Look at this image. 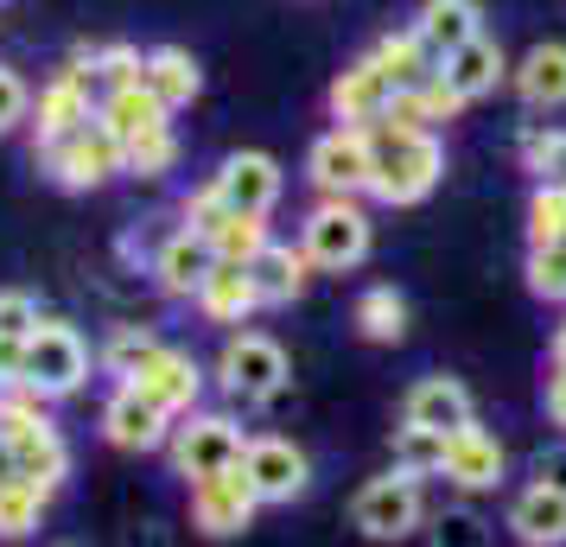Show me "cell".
Masks as SVG:
<instances>
[{
  "label": "cell",
  "instance_id": "cell-1",
  "mask_svg": "<svg viewBox=\"0 0 566 547\" xmlns=\"http://www.w3.org/2000/svg\"><path fill=\"white\" fill-rule=\"evenodd\" d=\"M363 134H369V198H376V204H420L439 185V172H446L439 134L395 128L388 115Z\"/></svg>",
  "mask_w": 566,
  "mask_h": 547
},
{
  "label": "cell",
  "instance_id": "cell-2",
  "mask_svg": "<svg viewBox=\"0 0 566 547\" xmlns=\"http://www.w3.org/2000/svg\"><path fill=\"white\" fill-rule=\"evenodd\" d=\"M350 522H357L369 541H408L413 528H427V496H420V477L408 471H382L369 477L350 503Z\"/></svg>",
  "mask_w": 566,
  "mask_h": 547
},
{
  "label": "cell",
  "instance_id": "cell-3",
  "mask_svg": "<svg viewBox=\"0 0 566 547\" xmlns=\"http://www.w3.org/2000/svg\"><path fill=\"white\" fill-rule=\"evenodd\" d=\"M217 382H223L230 401L261 408V401H274L286 389V350L268 332H235L223 344V357H217Z\"/></svg>",
  "mask_w": 566,
  "mask_h": 547
},
{
  "label": "cell",
  "instance_id": "cell-4",
  "mask_svg": "<svg viewBox=\"0 0 566 547\" xmlns=\"http://www.w3.org/2000/svg\"><path fill=\"white\" fill-rule=\"evenodd\" d=\"M83 376H90V344L77 338V325L39 318V332L27 338V389H39L45 401H64L83 389Z\"/></svg>",
  "mask_w": 566,
  "mask_h": 547
},
{
  "label": "cell",
  "instance_id": "cell-5",
  "mask_svg": "<svg viewBox=\"0 0 566 547\" xmlns=\"http://www.w3.org/2000/svg\"><path fill=\"white\" fill-rule=\"evenodd\" d=\"M166 452H172V471L185 484H198V477H217V471L242 465L249 440H242V427L230 414H191L185 427H172Z\"/></svg>",
  "mask_w": 566,
  "mask_h": 547
},
{
  "label": "cell",
  "instance_id": "cell-6",
  "mask_svg": "<svg viewBox=\"0 0 566 547\" xmlns=\"http://www.w3.org/2000/svg\"><path fill=\"white\" fill-rule=\"evenodd\" d=\"M306 261L325 267V274H350L363 255H369V217H363L357 198H325V204L306 217Z\"/></svg>",
  "mask_w": 566,
  "mask_h": 547
},
{
  "label": "cell",
  "instance_id": "cell-7",
  "mask_svg": "<svg viewBox=\"0 0 566 547\" xmlns=\"http://www.w3.org/2000/svg\"><path fill=\"white\" fill-rule=\"evenodd\" d=\"M45 172H52L64 191H96V185H108L122 172V140H115V134L103 128V115H96V122H83L77 134H64V140L45 147Z\"/></svg>",
  "mask_w": 566,
  "mask_h": 547
},
{
  "label": "cell",
  "instance_id": "cell-8",
  "mask_svg": "<svg viewBox=\"0 0 566 547\" xmlns=\"http://www.w3.org/2000/svg\"><path fill=\"white\" fill-rule=\"evenodd\" d=\"M255 509H261V496H255V484H249V471H242V465H230V471H217V477H198V484H191V528L210 535V541L242 535V528L255 522Z\"/></svg>",
  "mask_w": 566,
  "mask_h": 547
},
{
  "label": "cell",
  "instance_id": "cell-9",
  "mask_svg": "<svg viewBox=\"0 0 566 547\" xmlns=\"http://www.w3.org/2000/svg\"><path fill=\"white\" fill-rule=\"evenodd\" d=\"M0 440L13 445V459H20V477L27 484H39V491H52L71 477V445H64V433L52 427V414H0Z\"/></svg>",
  "mask_w": 566,
  "mask_h": 547
},
{
  "label": "cell",
  "instance_id": "cell-10",
  "mask_svg": "<svg viewBox=\"0 0 566 547\" xmlns=\"http://www.w3.org/2000/svg\"><path fill=\"white\" fill-rule=\"evenodd\" d=\"M306 172L325 198H357V191H369V134L363 128L318 134L312 154H306Z\"/></svg>",
  "mask_w": 566,
  "mask_h": 547
},
{
  "label": "cell",
  "instance_id": "cell-11",
  "mask_svg": "<svg viewBox=\"0 0 566 547\" xmlns=\"http://www.w3.org/2000/svg\"><path fill=\"white\" fill-rule=\"evenodd\" d=\"M242 471H249V484H255L261 503H293V496L312 491V459L293 440H281V433H261V440H249Z\"/></svg>",
  "mask_w": 566,
  "mask_h": 547
},
{
  "label": "cell",
  "instance_id": "cell-12",
  "mask_svg": "<svg viewBox=\"0 0 566 547\" xmlns=\"http://www.w3.org/2000/svg\"><path fill=\"white\" fill-rule=\"evenodd\" d=\"M103 440L115 452H159V445L172 440V414L159 408L154 395H140L134 382H122L103 408Z\"/></svg>",
  "mask_w": 566,
  "mask_h": 547
},
{
  "label": "cell",
  "instance_id": "cell-13",
  "mask_svg": "<svg viewBox=\"0 0 566 547\" xmlns=\"http://www.w3.org/2000/svg\"><path fill=\"white\" fill-rule=\"evenodd\" d=\"M217 198H223V210H235V217H268V210L281 204V159L274 154H230L223 166H217Z\"/></svg>",
  "mask_w": 566,
  "mask_h": 547
},
{
  "label": "cell",
  "instance_id": "cell-14",
  "mask_svg": "<svg viewBox=\"0 0 566 547\" xmlns=\"http://www.w3.org/2000/svg\"><path fill=\"white\" fill-rule=\"evenodd\" d=\"M140 395H154L166 414L179 420V414H198V395H205V369H198V357L191 350H172V344H159L147 364L128 376Z\"/></svg>",
  "mask_w": 566,
  "mask_h": 547
},
{
  "label": "cell",
  "instance_id": "cell-15",
  "mask_svg": "<svg viewBox=\"0 0 566 547\" xmlns=\"http://www.w3.org/2000/svg\"><path fill=\"white\" fill-rule=\"evenodd\" d=\"M90 90H96V77L83 71L77 57H71V71H57L45 90H39V147H52V140H64V134H77L83 122H96V108L90 103Z\"/></svg>",
  "mask_w": 566,
  "mask_h": 547
},
{
  "label": "cell",
  "instance_id": "cell-16",
  "mask_svg": "<svg viewBox=\"0 0 566 547\" xmlns=\"http://www.w3.org/2000/svg\"><path fill=\"white\" fill-rule=\"evenodd\" d=\"M503 465H510V459H503V440L484 433L478 420L459 427V433H446V477H452L464 496L496 491V484H503Z\"/></svg>",
  "mask_w": 566,
  "mask_h": 547
},
{
  "label": "cell",
  "instance_id": "cell-17",
  "mask_svg": "<svg viewBox=\"0 0 566 547\" xmlns=\"http://www.w3.org/2000/svg\"><path fill=\"white\" fill-rule=\"evenodd\" d=\"M388 103H395V83L382 77V64H376V57H357V64L332 83L337 128H376V122L388 115Z\"/></svg>",
  "mask_w": 566,
  "mask_h": 547
},
{
  "label": "cell",
  "instance_id": "cell-18",
  "mask_svg": "<svg viewBox=\"0 0 566 547\" xmlns=\"http://www.w3.org/2000/svg\"><path fill=\"white\" fill-rule=\"evenodd\" d=\"M401 420L433 427V433H459V427L478 420V408H471V389H464L459 376H420L408 389V401H401Z\"/></svg>",
  "mask_w": 566,
  "mask_h": 547
},
{
  "label": "cell",
  "instance_id": "cell-19",
  "mask_svg": "<svg viewBox=\"0 0 566 547\" xmlns=\"http://www.w3.org/2000/svg\"><path fill=\"white\" fill-rule=\"evenodd\" d=\"M210 267H217V255H210V242L198 230H179L159 242L154 255V281L166 299H198V287L210 281Z\"/></svg>",
  "mask_w": 566,
  "mask_h": 547
},
{
  "label": "cell",
  "instance_id": "cell-20",
  "mask_svg": "<svg viewBox=\"0 0 566 547\" xmlns=\"http://www.w3.org/2000/svg\"><path fill=\"white\" fill-rule=\"evenodd\" d=\"M510 535L528 547H566V491L522 484L510 503Z\"/></svg>",
  "mask_w": 566,
  "mask_h": 547
},
{
  "label": "cell",
  "instance_id": "cell-21",
  "mask_svg": "<svg viewBox=\"0 0 566 547\" xmlns=\"http://www.w3.org/2000/svg\"><path fill=\"white\" fill-rule=\"evenodd\" d=\"M191 306H198L210 325H242V318L261 306L255 274H249L242 261H217V267H210V281L198 287V299H191Z\"/></svg>",
  "mask_w": 566,
  "mask_h": 547
},
{
  "label": "cell",
  "instance_id": "cell-22",
  "mask_svg": "<svg viewBox=\"0 0 566 547\" xmlns=\"http://www.w3.org/2000/svg\"><path fill=\"white\" fill-rule=\"evenodd\" d=\"M478 20H484V13H478V0H420V13H413V32H420V39H427V52L446 64V57L459 52V45H471V39L484 32Z\"/></svg>",
  "mask_w": 566,
  "mask_h": 547
},
{
  "label": "cell",
  "instance_id": "cell-23",
  "mask_svg": "<svg viewBox=\"0 0 566 547\" xmlns=\"http://www.w3.org/2000/svg\"><path fill=\"white\" fill-rule=\"evenodd\" d=\"M439 71H446V83L459 90L464 103H478V96H490L496 83L510 77V57H503V45H496V39H484V32H478V39H471V45H459V52L446 57Z\"/></svg>",
  "mask_w": 566,
  "mask_h": 547
},
{
  "label": "cell",
  "instance_id": "cell-24",
  "mask_svg": "<svg viewBox=\"0 0 566 547\" xmlns=\"http://www.w3.org/2000/svg\"><path fill=\"white\" fill-rule=\"evenodd\" d=\"M312 261L306 249H293V242H268L255 261H249V274H255V293H261V306H293L300 293H306V274Z\"/></svg>",
  "mask_w": 566,
  "mask_h": 547
},
{
  "label": "cell",
  "instance_id": "cell-25",
  "mask_svg": "<svg viewBox=\"0 0 566 547\" xmlns=\"http://www.w3.org/2000/svg\"><path fill=\"white\" fill-rule=\"evenodd\" d=\"M147 90H154L166 108H191L205 96V71H198V57L179 52V45H159L147 52Z\"/></svg>",
  "mask_w": 566,
  "mask_h": 547
},
{
  "label": "cell",
  "instance_id": "cell-26",
  "mask_svg": "<svg viewBox=\"0 0 566 547\" xmlns=\"http://www.w3.org/2000/svg\"><path fill=\"white\" fill-rule=\"evenodd\" d=\"M515 96L528 108H566V45H535L515 64Z\"/></svg>",
  "mask_w": 566,
  "mask_h": 547
},
{
  "label": "cell",
  "instance_id": "cell-27",
  "mask_svg": "<svg viewBox=\"0 0 566 547\" xmlns=\"http://www.w3.org/2000/svg\"><path fill=\"white\" fill-rule=\"evenodd\" d=\"M96 115H103V128L115 134V140H134V134L166 128V115H172V108L159 103V96L147 90V83H134V90H108Z\"/></svg>",
  "mask_w": 566,
  "mask_h": 547
},
{
  "label": "cell",
  "instance_id": "cell-28",
  "mask_svg": "<svg viewBox=\"0 0 566 547\" xmlns=\"http://www.w3.org/2000/svg\"><path fill=\"white\" fill-rule=\"evenodd\" d=\"M369 57L382 64V77L395 83V96H401V90H420V83L439 71V57L427 52V39H420L413 27H408V32H388V39H382Z\"/></svg>",
  "mask_w": 566,
  "mask_h": 547
},
{
  "label": "cell",
  "instance_id": "cell-29",
  "mask_svg": "<svg viewBox=\"0 0 566 547\" xmlns=\"http://www.w3.org/2000/svg\"><path fill=\"white\" fill-rule=\"evenodd\" d=\"M198 235L210 242V255L217 261H242V267L274 242V235H268V217H235V210H223V217H217L210 230H198Z\"/></svg>",
  "mask_w": 566,
  "mask_h": 547
},
{
  "label": "cell",
  "instance_id": "cell-30",
  "mask_svg": "<svg viewBox=\"0 0 566 547\" xmlns=\"http://www.w3.org/2000/svg\"><path fill=\"white\" fill-rule=\"evenodd\" d=\"M45 509H52V491H39V484H27V477L0 484V541H27V535H39Z\"/></svg>",
  "mask_w": 566,
  "mask_h": 547
},
{
  "label": "cell",
  "instance_id": "cell-31",
  "mask_svg": "<svg viewBox=\"0 0 566 547\" xmlns=\"http://www.w3.org/2000/svg\"><path fill=\"white\" fill-rule=\"evenodd\" d=\"M350 318H357V332L369 344H401L408 338V299H401L395 287H369Z\"/></svg>",
  "mask_w": 566,
  "mask_h": 547
},
{
  "label": "cell",
  "instance_id": "cell-32",
  "mask_svg": "<svg viewBox=\"0 0 566 547\" xmlns=\"http://www.w3.org/2000/svg\"><path fill=\"white\" fill-rule=\"evenodd\" d=\"M395 471H408V477H439V471H446V433L401 420V427H395Z\"/></svg>",
  "mask_w": 566,
  "mask_h": 547
},
{
  "label": "cell",
  "instance_id": "cell-33",
  "mask_svg": "<svg viewBox=\"0 0 566 547\" xmlns=\"http://www.w3.org/2000/svg\"><path fill=\"white\" fill-rule=\"evenodd\" d=\"M515 154L535 172V185H560L566 191V128H528L515 140Z\"/></svg>",
  "mask_w": 566,
  "mask_h": 547
},
{
  "label": "cell",
  "instance_id": "cell-34",
  "mask_svg": "<svg viewBox=\"0 0 566 547\" xmlns=\"http://www.w3.org/2000/svg\"><path fill=\"white\" fill-rule=\"evenodd\" d=\"M172 159H179L172 128H154V134L122 140V172H134V179H166V172H172Z\"/></svg>",
  "mask_w": 566,
  "mask_h": 547
},
{
  "label": "cell",
  "instance_id": "cell-35",
  "mask_svg": "<svg viewBox=\"0 0 566 547\" xmlns=\"http://www.w3.org/2000/svg\"><path fill=\"white\" fill-rule=\"evenodd\" d=\"M427 541L433 547H490V522L471 509V503H446L433 522H427Z\"/></svg>",
  "mask_w": 566,
  "mask_h": 547
},
{
  "label": "cell",
  "instance_id": "cell-36",
  "mask_svg": "<svg viewBox=\"0 0 566 547\" xmlns=\"http://www.w3.org/2000/svg\"><path fill=\"white\" fill-rule=\"evenodd\" d=\"M541 242H566V191L560 185H535L528 191V249Z\"/></svg>",
  "mask_w": 566,
  "mask_h": 547
},
{
  "label": "cell",
  "instance_id": "cell-37",
  "mask_svg": "<svg viewBox=\"0 0 566 547\" xmlns=\"http://www.w3.org/2000/svg\"><path fill=\"white\" fill-rule=\"evenodd\" d=\"M154 350H159V338L147 332V325H122V332H115V338L103 344V369H108V376H122V382H128L134 369H140L147 357H154Z\"/></svg>",
  "mask_w": 566,
  "mask_h": 547
},
{
  "label": "cell",
  "instance_id": "cell-38",
  "mask_svg": "<svg viewBox=\"0 0 566 547\" xmlns=\"http://www.w3.org/2000/svg\"><path fill=\"white\" fill-rule=\"evenodd\" d=\"M90 77H103L108 90H134V83H147V57L134 45H103V52H90Z\"/></svg>",
  "mask_w": 566,
  "mask_h": 547
},
{
  "label": "cell",
  "instance_id": "cell-39",
  "mask_svg": "<svg viewBox=\"0 0 566 547\" xmlns=\"http://www.w3.org/2000/svg\"><path fill=\"white\" fill-rule=\"evenodd\" d=\"M0 332L7 338H32L39 332V299L27 287H0Z\"/></svg>",
  "mask_w": 566,
  "mask_h": 547
},
{
  "label": "cell",
  "instance_id": "cell-40",
  "mask_svg": "<svg viewBox=\"0 0 566 547\" xmlns=\"http://www.w3.org/2000/svg\"><path fill=\"white\" fill-rule=\"evenodd\" d=\"M27 115H32V90L20 83L13 64H0V134H13Z\"/></svg>",
  "mask_w": 566,
  "mask_h": 547
},
{
  "label": "cell",
  "instance_id": "cell-41",
  "mask_svg": "<svg viewBox=\"0 0 566 547\" xmlns=\"http://www.w3.org/2000/svg\"><path fill=\"white\" fill-rule=\"evenodd\" d=\"M528 477L547 484V491H566V445H541L535 459H528Z\"/></svg>",
  "mask_w": 566,
  "mask_h": 547
},
{
  "label": "cell",
  "instance_id": "cell-42",
  "mask_svg": "<svg viewBox=\"0 0 566 547\" xmlns=\"http://www.w3.org/2000/svg\"><path fill=\"white\" fill-rule=\"evenodd\" d=\"M13 382H27V338H7L0 332V395L13 389Z\"/></svg>",
  "mask_w": 566,
  "mask_h": 547
},
{
  "label": "cell",
  "instance_id": "cell-43",
  "mask_svg": "<svg viewBox=\"0 0 566 547\" xmlns=\"http://www.w3.org/2000/svg\"><path fill=\"white\" fill-rule=\"evenodd\" d=\"M547 414H554V427H566V369L560 364L547 376Z\"/></svg>",
  "mask_w": 566,
  "mask_h": 547
},
{
  "label": "cell",
  "instance_id": "cell-44",
  "mask_svg": "<svg viewBox=\"0 0 566 547\" xmlns=\"http://www.w3.org/2000/svg\"><path fill=\"white\" fill-rule=\"evenodd\" d=\"M128 547H166V535H159V522H140L128 535Z\"/></svg>",
  "mask_w": 566,
  "mask_h": 547
},
{
  "label": "cell",
  "instance_id": "cell-45",
  "mask_svg": "<svg viewBox=\"0 0 566 547\" xmlns=\"http://www.w3.org/2000/svg\"><path fill=\"white\" fill-rule=\"evenodd\" d=\"M13 477H20V459H13V445L0 440V484H13Z\"/></svg>",
  "mask_w": 566,
  "mask_h": 547
},
{
  "label": "cell",
  "instance_id": "cell-46",
  "mask_svg": "<svg viewBox=\"0 0 566 547\" xmlns=\"http://www.w3.org/2000/svg\"><path fill=\"white\" fill-rule=\"evenodd\" d=\"M57 547H90V541H57Z\"/></svg>",
  "mask_w": 566,
  "mask_h": 547
}]
</instances>
